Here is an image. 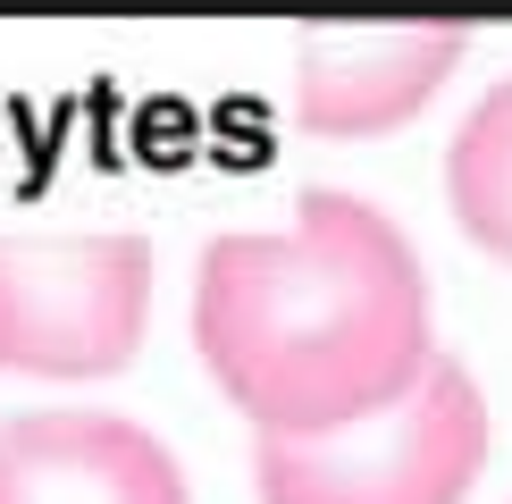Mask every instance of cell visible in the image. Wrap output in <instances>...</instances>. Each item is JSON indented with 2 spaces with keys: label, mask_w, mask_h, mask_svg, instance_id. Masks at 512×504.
<instances>
[{
  "label": "cell",
  "mask_w": 512,
  "mask_h": 504,
  "mask_svg": "<svg viewBox=\"0 0 512 504\" xmlns=\"http://www.w3.org/2000/svg\"><path fill=\"white\" fill-rule=\"evenodd\" d=\"M487 471V395L462 362H437L395 404L328 437H261V504H462Z\"/></svg>",
  "instance_id": "obj_2"
},
{
  "label": "cell",
  "mask_w": 512,
  "mask_h": 504,
  "mask_svg": "<svg viewBox=\"0 0 512 504\" xmlns=\"http://www.w3.org/2000/svg\"><path fill=\"white\" fill-rule=\"evenodd\" d=\"M152 320L143 236H0V370L110 378Z\"/></svg>",
  "instance_id": "obj_3"
},
{
  "label": "cell",
  "mask_w": 512,
  "mask_h": 504,
  "mask_svg": "<svg viewBox=\"0 0 512 504\" xmlns=\"http://www.w3.org/2000/svg\"><path fill=\"white\" fill-rule=\"evenodd\" d=\"M194 345L261 437H328L437 362L429 269L378 202L303 194L286 227L202 244Z\"/></svg>",
  "instance_id": "obj_1"
},
{
  "label": "cell",
  "mask_w": 512,
  "mask_h": 504,
  "mask_svg": "<svg viewBox=\"0 0 512 504\" xmlns=\"http://www.w3.org/2000/svg\"><path fill=\"white\" fill-rule=\"evenodd\" d=\"M445 194H454V219L471 227V244L512 261V76L462 118L454 152H445Z\"/></svg>",
  "instance_id": "obj_6"
},
{
  "label": "cell",
  "mask_w": 512,
  "mask_h": 504,
  "mask_svg": "<svg viewBox=\"0 0 512 504\" xmlns=\"http://www.w3.org/2000/svg\"><path fill=\"white\" fill-rule=\"evenodd\" d=\"M454 26H378V34H311L294 51V118L311 135H387L454 76Z\"/></svg>",
  "instance_id": "obj_5"
},
{
  "label": "cell",
  "mask_w": 512,
  "mask_h": 504,
  "mask_svg": "<svg viewBox=\"0 0 512 504\" xmlns=\"http://www.w3.org/2000/svg\"><path fill=\"white\" fill-rule=\"evenodd\" d=\"M0 504H194L177 454L118 412H26L0 429Z\"/></svg>",
  "instance_id": "obj_4"
}]
</instances>
